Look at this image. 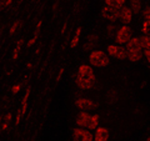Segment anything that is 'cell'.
Listing matches in <instances>:
<instances>
[{
  "mask_svg": "<svg viewBox=\"0 0 150 141\" xmlns=\"http://www.w3.org/2000/svg\"><path fill=\"white\" fill-rule=\"evenodd\" d=\"M105 4L104 5L109 6V8H112V9H116V10H121L125 5V0H105L104 1Z\"/></svg>",
  "mask_w": 150,
  "mask_h": 141,
  "instance_id": "13",
  "label": "cell"
},
{
  "mask_svg": "<svg viewBox=\"0 0 150 141\" xmlns=\"http://www.w3.org/2000/svg\"><path fill=\"white\" fill-rule=\"evenodd\" d=\"M133 11H131V9L129 6H124L123 9L120 10V18L119 20L123 23V25H129L131 20H133Z\"/></svg>",
  "mask_w": 150,
  "mask_h": 141,
  "instance_id": "11",
  "label": "cell"
},
{
  "mask_svg": "<svg viewBox=\"0 0 150 141\" xmlns=\"http://www.w3.org/2000/svg\"><path fill=\"white\" fill-rule=\"evenodd\" d=\"M99 115L98 114H93L91 117H90V121H89V125H88V128L86 130L89 131H93V130H96L98 128H99Z\"/></svg>",
  "mask_w": 150,
  "mask_h": 141,
  "instance_id": "17",
  "label": "cell"
},
{
  "mask_svg": "<svg viewBox=\"0 0 150 141\" xmlns=\"http://www.w3.org/2000/svg\"><path fill=\"white\" fill-rule=\"evenodd\" d=\"M81 31H83L81 26H78V27H76V30H75V34H74V36H73L71 41H70V48H71V49H74V48H76V46H78L79 41H80Z\"/></svg>",
  "mask_w": 150,
  "mask_h": 141,
  "instance_id": "18",
  "label": "cell"
},
{
  "mask_svg": "<svg viewBox=\"0 0 150 141\" xmlns=\"http://www.w3.org/2000/svg\"><path fill=\"white\" fill-rule=\"evenodd\" d=\"M20 89H21V85H20V84L13 85V86H11V92H13V94H18L19 91H20Z\"/></svg>",
  "mask_w": 150,
  "mask_h": 141,
  "instance_id": "28",
  "label": "cell"
},
{
  "mask_svg": "<svg viewBox=\"0 0 150 141\" xmlns=\"http://www.w3.org/2000/svg\"><path fill=\"white\" fill-rule=\"evenodd\" d=\"M8 128H9V123H5V121H4V123L1 124V131L5 133V131L8 130Z\"/></svg>",
  "mask_w": 150,
  "mask_h": 141,
  "instance_id": "32",
  "label": "cell"
},
{
  "mask_svg": "<svg viewBox=\"0 0 150 141\" xmlns=\"http://www.w3.org/2000/svg\"><path fill=\"white\" fill-rule=\"evenodd\" d=\"M75 82H76V86L80 90H90V89L95 86L96 74L90 64H81L78 68Z\"/></svg>",
  "mask_w": 150,
  "mask_h": 141,
  "instance_id": "1",
  "label": "cell"
},
{
  "mask_svg": "<svg viewBox=\"0 0 150 141\" xmlns=\"http://www.w3.org/2000/svg\"><path fill=\"white\" fill-rule=\"evenodd\" d=\"M144 56V51H128V60L130 63H139Z\"/></svg>",
  "mask_w": 150,
  "mask_h": 141,
  "instance_id": "14",
  "label": "cell"
},
{
  "mask_svg": "<svg viewBox=\"0 0 150 141\" xmlns=\"http://www.w3.org/2000/svg\"><path fill=\"white\" fill-rule=\"evenodd\" d=\"M89 64L93 68L104 69L106 66H109L110 58L104 50H94L89 54Z\"/></svg>",
  "mask_w": 150,
  "mask_h": 141,
  "instance_id": "2",
  "label": "cell"
},
{
  "mask_svg": "<svg viewBox=\"0 0 150 141\" xmlns=\"http://www.w3.org/2000/svg\"><path fill=\"white\" fill-rule=\"evenodd\" d=\"M125 48L128 51H143L142 43H140V36H133V39L125 45Z\"/></svg>",
  "mask_w": 150,
  "mask_h": 141,
  "instance_id": "12",
  "label": "cell"
},
{
  "mask_svg": "<svg viewBox=\"0 0 150 141\" xmlns=\"http://www.w3.org/2000/svg\"><path fill=\"white\" fill-rule=\"evenodd\" d=\"M110 137V131L108 128L99 126L95 133H94V141H109Z\"/></svg>",
  "mask_w": 150,
  "mask_h": 141,
  "instance_id": "10",
  "label": "cell"
},
{
  "mask_svg": "<svg viewBox=\"0 0 150 141\" xmlns=\"http://www.w3.org/2000/svg\"><path fill=\"white\" fill-rule=\"evenodd\" d=\"M90 117H91V115L89 114L88 111H80L76 115V117H75V125H76L78 128L86 129L89 125V121H90Z\"/></svg>",
  "mask_w": 150,
  "mask_h": 141,
  "instance_id": "9",
  "label": "cell"
},
{
  "mask_svg": "<svg viewBox=\"0 0 150 141\" xmlns=\"http://www.w3.org/2000/svg\"><path fill=\"white\" fill-rule=\"evenodd\" d=\"M41 25H43V21L40 20V21L36 24L35 32H34V36H33L31 39H30V40L26 43V48H31V46H34V45H35L36 40H38V36H39V32H40V27H41Z\"/></svg>",
  "mask_w": 150,
  "mask_h": 141,
  "instance_id": "16",
  "label": "cell"
},
{
  "mask_svg": "<svg viewBox=\"0 0 150 141\" xmlns=\"http://www.w3.org/2000/svg\"><path fill=\"white\" fill-rule=\"evenodd\" d=\"M106 99L109 100V102L114 104V102L118 101V91L116 90H109L106 94Z\"/></svg>",
  "mask_w": 150,
  "mask_h": 141,
  "instance_id": "21",
  "label": "cell"
},
{
  "mask_svg": "<svg viewBox=\"0 0 150 141\" xmlns=\"http://www.w3.org/2000/svg\"><path fill=\"white\" fill-rule=\"evenodd\" d=\"M19 25H20V21H19V20L14 21V23H13V25H11V27H10V30H9V35H14V32L18 30Z\"/></svg>",
  "mask_w": 150,
  "mask_h": 141,
  "instance_id": "26",
  "label": "cell"
},
{
  "mask_svg": "<svg viewBox=\"0 0 150 141\" xmlns=\"http://www.w3.org/2000/svg\"><path fill=\"white\" fill-rule=\"evenodd\" d=\"M142 15L144 18V20H150V5L149 6H145L142 11Z\"/></svg>",
  "mask_w": 150,
  "mask_h": 141,
  "instance_id": "25",
  "label": "cell"
},
{
  "mask_svg": "<svg viewBox=\"0 0 150 141\" xmlns=\"http://www.w3.org/2000/svg\"><path fill=\"white\" fill-rule=\"evenodd\" d=\"M145 141H150V135L148 136V137H146V140H145Z\"/></svg>",
  "mask_w": 150,
  "mask_h": 141,
  "instance_id": "35",
  "label": "cell"
},
{
  "mask_svg": "<svg viewBox=\"0 0 150 141\" xmlns=\"http://www.w3.org/2000/svg\"><path fill=\"white\" fill-rule=\"evenodd\" d=\"M30 90H31V89H30V87H28V89H26V91H25V95H24V97H23V102H21V107H20V110H21V114H23V115H25V112H26L28 99H29V95H30Z\"/></svg>",
  "mask_w": 150,
  "mask_h": 141,
  "instance_id": "19",
  "label": "cell"
},
{
  "mask_svg": "<svg viewBox=\"0 0 150 141\" xmlns=\"http://www.w3.org/2000/svg\"><path fill=\"white\" fill-rule=\"evenodd\" d=\"M73 141H94V134L83 128H74L71 131Z\"/></svg>",
  "mask_w": 150,
  "mask_h": 141,
  "instance_id": "5",
  "label": "cell"
},
{
  "mask_svg": "<svg viewBox=\"0 0 150 141\" xmlns=\"http://www.w3.org/2000/svg\"><path fill=\"white\" fill-rule=\"evenodd\" d=\"M106 54L109 58L118 59V60H125L128 59V50L125 46H121L118 44H109L106 46Z\"/></svg>",
  "mask_w": 150,
  "mask_h": 141,
  "instance_id": "4",
  "label": "cell"
},
{
  "mask_svg": "<svg viewBox=\"0 0 150 141\" xmlns=\"http://www.w3.org/2000/svg\"><path fill=\"white\" fill-rule=\"evenodd\" d=\"M105 30H106L108 36H114V37H115V35H116V31H118L114 24H108L106 27H105Z\"/></svg>",
  "mask_w": 150,
  "mask_h": 141,
  "instance_id": "24",
  "label": "cell"
},
{
  "mask_svg": "<svg viewBox=\"0 0 150 141\" xmlns=\"http://www.w3.org/2000/svg\"><path fill=\"white\" fill-rule=\"evenodd\" d=\"M129 8L134 14H140L143 11V1L142 0H131L129 1Z\"/></svg>",
  "mask_w": 150,
  "mask_h": 141,
  "instance_id": "15",
  "label": "cell"
},
{
  "mask_svg": "<svg viewBox=\"0 0 150 141\" xmlns=\"http://www.w3.org/2000/svg\"><path fill=\"white\" fill-rule=\"evenodd\" d=\"M26 68H28V69H31V68H33V64H31V63H29V64L26 65Z\"/></svg>",
  "mask_w": 150,
  "mask_h": 141,
  "instance_id": "34",
  "label": "cell"
},
{
  "mask_svg": "<svg viewBox=\"0 0 150 141\" xmlns=\"http://www.w3.org/2000/svg\"><path fill=\"white\" fill-rule=\"evenodd\" d=\"M11 119H13V114L11 112H6L5 116H4V121H5V123H10Z\"/></svg>",
  "mask_w": 150,
  "mask_h": 141,
  "instance_id": "31",
  "label": "cell"
},
{
  "mask_svg": "<svg viewBox=\"0 0 150 141\" xmlns=\"http://www.w3.org/2000/svg\"><path fill=\"white\" fill-rule=\"evenodd\" d=\"M13 4V1L11 0H1L0 1V8L1 9H6V8H9Z\"/></svg>",
  "mask_w": 150,
  "mask_h": 141,
  "instance_id": "27",
  "label": "cell"
},
{
  "mask_svg": "<svg viewBox=\"0 0 150 141\" xmlns=\"http://www.w3.org/2000/svg\"><path fill=\"white\" fill-rule=\"evenodd\" d=\"M131 39H133V29L129 25H121L116 31L115 43L118 45L125 46Z\"/></svg>",
  "mask_w": 150,
  "mask_h": 141,
  "instance_id": "3",
  "label": "cell"
},
{
  "mask_svg": "<svg viewBox=\"0 0 150 141\" xmlns=\"http://www.w3.org/2000/svg\"><path fill=\"white\" fill-rule=\"evenodd\" d=\"M75 106L80 111H90L94 107H96V104L89 97H78L75 100Z\"/></svg>",
  "mask_w": 150,
  "mask_h": 141,
  "instance_id": "7",
  "label": "cell"
},
{
  "mask_svg": "<svg viewBox=\"0 0 150 141\" xmlns=\"http://www.w3.org/2000/svg\"><path fill=\"white\" fill-rule=\"evenodd\" d=\"M99 44V35L96 34V32H93V34H90L88 37H86V40H85V43H84L83 45V50L84 51H94L95 50V46Z\"/></svg>",
  "mask_w": 150,
  "mask_h": 141,
  "instance_id": "8",
  "label": "cell"
},
{
  "mask_svg": "<svg viewBox=\"0 0 150 141\" xmlns=\"http://www.w3.org/2000/svg\"><path fill=\"white\" fill-rule=\"evenodd\" d=\"M21 116H23V114H21V110L19 109L18 110V112H16V119H15V125H19V123H20V120H21Z\"/></svg>",
  "mask_w": 150,
  "mask_h": 141,
  "instance_id": "29",
  "label": "cell"
},
{
  "mask_svg": "<svg viewBox=\"0 0 150 141\" xmlns=\"http://www.w3.org/2000/svg\"><path fill=\"white\" fill-rule=\"evenodd\" d=\"M101 16H103V19L110 21V24H112V23H115L116 20H119L120 10H116V9H112V8L104 5L101 9Z\"/></svg>",
  "mask_w": 150,
  "mask_h": 141,
  "instance_id": "6",
  "label": "cell"
},
{
  "mask_svg": "<svg viewBox=\"0 0 150 141\" xmlns=\"http://www.w3.org/2000/svg\"><path fill=\"white\" fill-rule=\"evenodd\" d=\"M23 43H24V41H23V39L18 40V43H16V48L14 49L13 55H11V59H13V60H16V59H18V56H19V53H20V49H21Z\"/></svg>",
  "mask_w": 150,
  "mask_h": 141,
  "instance_id": "22",
  "label": "cell"
},
{
  "mask_svg": "<svg viewBox=\"0 0 150 141\" xmlns=\"http://www.w3.org/2000/svg\"><path fill=\"white\" fill-rule=\"evenodd\" d=\"M142 32L143 35L150 36V20H144L142 24Z\"/></svg>",
  "mask_w": 150,
  "mask_h": 141,
  "instance_id": "23",
  "label": "cell"
},
{
  "mask_svg": "<svg viewBox=\"0 0 150 141\" xmlns=\"http://www.w3.org/2000/svg\"><path fill=\"white\" fill-rule=\"evenodd\" d=\"M140 43H142L143 51L150 50V36H148V35H142V36H140Z\"/></svg>",
  "mask_w": 150,
  "mask_h": 141,
  "instance_id": "20",
  "label": "cell"
},
{
  "mask_svg": "<svg viewBox=\"0 0 150 141\" xmlns=\"http://www.w3.org/2000/svg\"><path fill=\"white\" fill-rule=\"evenodd\" d=\"M144 56H145V58H146V61L150 64V50L144 51Z\"/></svg>",
  "mask_w": 150,
  "mask_h": 141,
  "instance_id": "33",
  "label": "cell"
},
{
  "mask_svg": "<svg viewBox=\"0 0 150 141\" xmlns=\"http://www.w3.org/2000/svg\"><path fill=\"white\" fill-rule=\"evenodd\" d=\"M64 71H65V69L64 68H60V70H59V73H58V76H56V81H60L62 80V78H63V75H64Z\"/></svg>",
  "mask_w": 150,
  "mask_h": 141,
  "instance_id": "30",
  "label": "cell"
}]
</instances>
